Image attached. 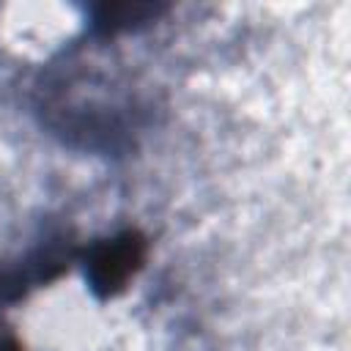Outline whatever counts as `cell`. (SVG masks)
Returning a JSON list of instances; mask_svg holds the SVG:
<instances>
[{"label":"cell","instance_id":"1","mask_svg":"<svg viewBox=\"0 0 351 351\" xmlns=\"http://www.w3.org/2000/svg\"><path fill=\"white\" fill-rule=\"evenodd\" d=\"M148 255V241L140 230H121L107 239H96L82 252V269L88 288L96 299L118 296L126 282L143 269Z\"/></svg>","mask_w":351,"mask_h":351},{"label":"cell","instance_id":"2","mask_svg":"<svg viewBox=\"0 0 351 351\" xmlns=\"http://www.w3.org/2000/svg\"><path fill=\"white\" fill-rule=\"evenodd\" d=\"M0 351H22V343L11 329H0Z\"/></svg>","mask_w":351,"mask_h":351}]
</instances>
